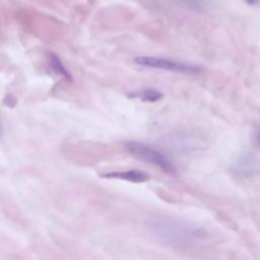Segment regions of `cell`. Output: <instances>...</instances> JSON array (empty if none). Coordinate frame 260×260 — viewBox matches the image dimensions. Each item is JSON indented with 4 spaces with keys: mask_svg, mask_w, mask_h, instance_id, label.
I'll return each mask as SVG.
<instances>
[{
    "mask_svg": "<svg viewBox=\"0 0 260 260\" xmlns=\"http://www.w3.org/2000/svg\"><path fill=\"white\" fill-rule=\"evenodd\" d=\"M125 148L136 158L155 166L167 174L175 173V167L172 161H170L161 152L146 144L137 141H127L125 143Z\"/></svg>",
    "mask_w": 260,
    "mask_h": 260,
    "instance_id": "obj_1",
    "label": "cell"
},
{
    "mask_svg": "<svg viewBox=\"0 0 260 260\" xmlns=\"http://www.w3.org/2000/svg\"><path fill=\"white\" fill-rule=\"evenodd\" d=\"M135 63L150 68L162 69L168 71H175V72H195L198 70V67L186 64L183 62L161 58V57H151V56H140L134 59Z\"/></svg>",
    "mask_w": 260,
    "mask_h": 260,
    "instance_id": "obj_2",
    "label": "cell"
},
{
    "mask_svg": "<svg viewBox=\"0 0 260 260\" xmlns=\"http://www.w3.org/2000/svg\"><path fill=\"white\" fill-rule=\"evenodd\" d=\"M103 177L109 178V179H119V180H125L133 183H141L145 182L149 179L148 174L139 171V170H128L123 172H111L104 174Z\"/></svg>",
    "mask_w": 260,
    "mask_h": 260,
    "instance_id": "obj_3",
    "label": "cell"
},
{
    "mask_svg": "<svg viewBox=\"0 0 260 260\" xmlns=\"http://www.w3.org/2000/svg\"><path fill=\"white\" fill-rule=\"evenodd\" d=\"M260 168L259 161L253 155L242 156L236 165V170L238 173L243 175H251L256 173Z\"/></svg>",
    "mask_w": 260,
    "mask_h": 260,
    "instance_id": "obj_4",
    "label": "cell"
},
{
    "mask_svg": "<svg viewBox=\"0 0 260 260\" xmlns=\"http://www.w3.org/2000/svg\"><path fill=\"white\" fill-rule=\"evenodd\" d=\"M129 95L131 98H136L142 102H147V103H155V102L161 100L164 96V94L160 91H158L157 89H153V88L141 89V90H138L135 92H131Z\"/></svg>",
    "mask_w": 260,
    "mask_h": 260,
    "instance_id": "obj_5",
    "label": "cell"
},
{
    "mask_svg": "<svg viewBox=\"0 0 260 260\" xmlns=\"http://www.w3.org/2000/svg\"><path fill=\"white\" fill-rule=\"evenodd\" d=\"M50 65H51V68L52 70L59 76L63 77V78H66V79H70V74L67 72L66 68L63 66L62 62L60 61V59L58 58V56L54 55V54H51L50 55Z\"/></svg>",
    "mask_w": 260,
    "mask_h": 260,
    "instance_id": "obj_6",
    "label": "cell"
},
{
    "mask_svg": "<svg viewBox=\"0 0 260 260\" xmlns=\"http://www.w3.org/2000/svg\"><path fill=\"white\" fill-rule=\"evenodd\" d=\"M252 143L255 148L260 150V125H256L252 132Z\"/></svg>",
    "mask_w": 260,
    "mask_h": 260,
    "instance_id": "obj_7",
    "label": "cell"
},
{
    "mask_svg": "<svg viewBox=\"0 0 260 260\" xmlns=\"http://www.w3.org/2000/svg\"><path fill=\"white\" fill-rule=\"evenodd\" d=\"M243 1L250 6H257L260 4V0H243Z\"/></svg>",
    "mask_w": 260,
    "mask_h": 260,
    "instance_id": "obj_8",
    "label": "cell"
}]
</instances>
